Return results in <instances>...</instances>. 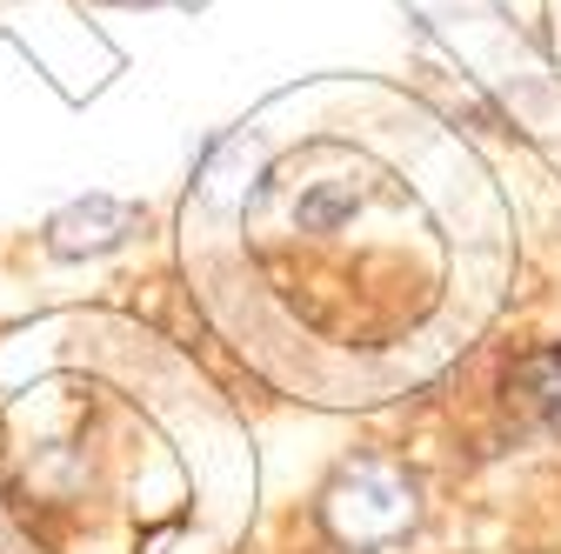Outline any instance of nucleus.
Returning a JSON list of instances; mask_svg holds the SVG:
<instances>
[{"mask_svg":"<svg viewBox=\"0 0 561 554\" xmlns=\"http://www.w3.org/2000/svg\"><path fill=\"white\" fill-rule=\"evenodd\" d=\"M421 521V488L414 474L388 454H355L341 461L334 481L321 488V528L347 547V554H381L394 547L408 528Z\"/></svg>","mask_w":561,"mask_h":554,"instance_id":"nucleus-2","label":"nucleus"},{"mask_svg":"<svg viewBox=\"0 0 561 554\" xmlns=\"http://www.w3.org/2000/svg\"><path fill=\"white\" fill-rule=\"evenodd\" d=\"M207 301L280 394L375 407L461 361L515 281V221L461 134L321 81L228 127L187 194Z\"/></svg>","mask_w":561,"mask_h":554,"instance_id":"nucleus-1","label":"nucleus"},{"mask_svg":"<svg viewBox=\"0 0 561 554\" xmlns=\"http://www.w3.org/2000/svg\"><path fill=\"white\" fill-rule=\"evenodd\" d=\"M134 228H140V207L94 194V200H81V207H67V215L47 221V247H54V254H107V247H121Z\"/></svg>","mask_w":561,"mask_h":554,"instance_id":"nucleus-3","label":"nucleus"},{"mask_svg":"<svg viewBox=\"0 0 561 554\" xmlns=\"http://www.w3.org/2000/svg\"><path fill=\"white\" fill-rule=\"evenodd\" d=\"M515 401L535 414V422L548 428V435H561V341H548V348H535L522 368H515Z\"/></svg>","mask_w":561,"mask_h":554,"instance_id":"nucleus-4","label":"nucleus"}]
</instances>
